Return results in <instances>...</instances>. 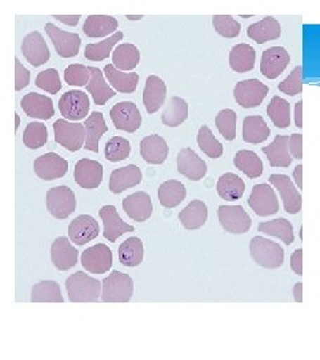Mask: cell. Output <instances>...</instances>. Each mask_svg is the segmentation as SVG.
Listing matches in <instances>:
<instances>
[{"label":"cell","mask_w":320,"mask_h":360,"mask_svg":"<svg viewBox=\"0 0 320 360\" xmlns=\"http://www.w3.org/2000/svg\"><path fill=\"white\" fill-rule=\"evenodd\" d=\"M219 223L222 229L230 233L242 235L251 229L252 220L242 206H220L218 208Z\"/></svg>","instance_id":"9c48e42d"},{"label":"cell","mask_w":320,"mask_h":360,"mask_svg":"<svg viewBox=\"0 0 320 360\" xmlns=\"http://www.w3.org/2000/svg\"><path fill=\"white\" fill-rule=\"evenodd\" d=\"M143 18H144L143 15H126V19H128V20H132V22H135V20H141Z\"/></svg>","instance_id":"be15d7a7"},{"label":"cell","mask_w":320,"mask_h":360,"mask_svg":"<svg viewBox=\"0 0 320 360\" xmlns=\"http://www.w3.org/2000/svg\"><path fill=\"white\" fill-rule=\"evenodd\" d=\"M291 63V56L284 47H269L262 53L260 72L267 79L281 77Z\"/></svg>","instance_id":"5bb4252c"},{"label":"cell","mask_w":320,"mask_h":360,"mask_svg":"<svg viewBox=\"0 0 320 360\" xmlns=\"http://www.w3.org/2000/svg\"><path fill=\"white\" fill-rule=\"evenodd\" d=\"M167 95V86L163 79L156 75H150L146 80V86L143 91V104L146 111L151 115L160 110L165 104Z\"/></svg>","instance_id":"cb8c5ba5"},{"label":"cell","mask_w":320,"mask_h":360,"mask_svg":"<svg viewBox=\"0 0 320 360\" xmlns=\"http://www.w3.org/2000/svg\"><path fill=\"white\" fill-rule=\"evenodd\" d=\"M290 138L287 135H278L267 147H262V153L267 156L271 167L287 168L291 166L293 156L288 148Z\"/></svg>","instance_id":"484cf974"},{"label":"cell","mask_w":320,"mask_h":360,"mask_svg":"<svg viewBox=\"0 0 320 360\" xmlns=\"http://www.w3.org/2000/svg\"><path fill=\"white\" fill-rule=\"evenodd\" d=\"M250 255L256 264L269 270L279 269L284 263V251L281 245L263 236H255L251 239Z\"/></svg>","instance_id":"7a4b0ae2"},{"label":"cell","mask_w":320,"mask_h":360,"mask_svg":"<svg viewBox=\"0 0 320 360\" xmlns=\"http://www.w3.org/2000/svg\"><path fill=\"white\" fill-rule=\"evenodd\" d=\"M198 144H199V148L203 151V154L211 159H219L224 153L223 144L215 138V135L212 134V131L208 126H203L199 129Z\"/></svg>","instance_id":"bcb514c9"},{"label":"cell","mask_w":320,"mask_h":360,"mask_svg":"<svg viewBox=\"0 0 320 360\" xmlns=\"http://www.w3.org/2000/svg\"><path fill=\"white\" fill-rule=\"evenodd\" d=\"M55 142L70 153H77L86 144V127L82 123L68 122L65 119H58L53 123Z\"/></svg>","instance_id":"277c9868"},{"label":"cell","mask_w":320,"mask_h":360,"mask_svg":"<svg viewBox=\"0 0 320 360\" xmlns=\"http://www.w3.org/2000/svg\"><path fill=\"white\" fill-rule=\"evenodd\" d=\"M124 35L123 32L117 31L114 35H111L110 38L104 39L99 43H91L86 46V50H84V56L86 59H89L91 62H103L105 60L110 53L113 51V49L115 47L116 44L123 40Z\"/></svg>","instance_id":"ee69618b"},{"label":"cell","mask_w":320,"mask_h":360,"mask_svg":"<svg viewBox=\"0 0 320 360\" xmlns=\"http://www.w3.org/2000/svg\"><path fill=\"white\" fill-rule=\"evenodd\" d=\"M302 290H303V283L295 284V302H297V303H302V302H303V297H302Z\"/></svg>","instance_id":"6125c7cd"},{"label":"cell","mask_w":320,"mask_h":360,"mask_svg":"<svg viewBox=\"0 0 320 360\" xmlns=\"http://www.w3.org/2000/svg\"><path fill=\"white\" fill-rule=\"evenodd\" d=\"M47 210L55 219H67L77 210V198L67 186H59L47 191Z\"/></svg>","instance_id":"5b68a950"},{"label":"cell","mask_w":320,"mask_h":360,"mask_svg":"<svg viewBox=\"0 0 320 360\" xmlns=\"http://www.w3.org/2000/svg\"><path fill=\"white\" fill-rule=\"evenodd\" d=\"M188 117V103L180 98L172 96L167 103L162 115V122L167 127H178Z\"/></svg>","instance_id":"60d3db41"},{"label":"cell","mask_w":320,"mask_h":360,"mask_svg":"<svg viewBox=\"0 0 320 360\" xmlns=\"http://www.w3.org/2000/svg\"><path fill=\"white\" fill-rule=\"evenodd\" d=\"M291 269L296 275H303V250L297 248L295 250L294 254L291 255Z\"/></svg>","instance_id":"6f0895ef"},{"label":"cell","mask_w":320,"mask_h":360,"mask_svg":"<svg viewBox=\"0 0 320 360\" xmlns=\"http://www.w3.org/2000/svg\"><path fill=\"white\" fill-rule=\"evenodd\" d=\"M236 122H238V115L231 108L222 110L215 117L217 129L220 132V135L229 142L235 141L236 138Z\"/></svg>","instance_id":"c3c4849f"},{"label":"cell","mask_w":320,"mask_h":360,"mask_svg":"<svg viewBox=\"0 0 320 360\" xmlns=\"http://www.w3.org/2000/svg\"><path fill=\"white\" fill-rule=\"evenodd\" d=\"M144 259V245L139 238L131 236L119 245V262L124 267H138Z\"/></svg>","instance_id":"f35d334b"},{"label":"cell","mask_w":320,"mask_h":360,"mask_svg":"<svg viewBox=\"0 0 320 360\" xmlns=\"http://www.w3.org/2000/svg\"><path fill=\"white\" fill-rule=\"evenodd\" d=\"M117 27L119 22L114 16L90 15L83 25V32L89 38H110L108 35L116 34Z\"/></svg>","instance_id":"4316f807"},{"label":"cell","mask_w":320,"mask_h":360,"mask_svg":"<svg viewBox=\"0 0 320 360\" xmlns=\"http://www.w3.org/2000/svg\"><path fill=\"white\" fill-rule=\"evenodd\" d=\"M279 91L290 96H295L303 92V67L296 65L293 72L286 77L278 86Z\"/></svg>","instance_id":"db71d44e"},{"label":"cell","mask_w":320,"mask_h":360,"mask_svg":"<svg viewBox=\"0 0 320 360\" xmlns=\"http://www.w3.org/2000/svg\"><path fill=\"white\" fill-rule=\"evenodd\" d=\"M248 206L257 217H271L279 211V200L269 184L260 183L254 186L248 198Z\"/></svg>","instance_id":"ba28073f"},{"label":"cell","mask_w":320,"mask_h":360,"mask_svg":"<svg viewBox=\"0 0 320 360\" xmlns=\"http://www.w3.org/2000/svg\"><path fill=\"white\" fill-rule=\"evenodd\" d=\"M256 62L255 49L247 43L233 46L230 51V67L238 74L250 72L254 70Z\"/></svg>","instance_id":"1f68e13d"},{"label":"cell","mask_w":320,"mask_h":360,"mask_svg":"<svg viewBox=\"0 0 320 360\" xmlns=\"http://www.w3.org/2000/svg\"><path fill=\"white\" fill-rule=\"evenodd\" d=\"M293 178H294L295 183L297 184L299 190H302L303 188V166L302 165L295 167L294 172H293Z\"/></svg>","instance_id":"94428289"},{"label":"cell","mask_w":320,"mask_h":360,"mask_svg":"<svg viewBox=\"0 0 320 360\" xmlns=\"http://www.w3.org/2000/svg\"><path fill=\"white\" fill-rule=\"evenodd\" d=\"M90 68L83 65H70L64 70V82L74 87H87L90 83Z\"/></svg>","instance_id":"816d5d0a"},{"label":"cell","mask_w":320,"mask_h":360,"mask_svg":"<svg viewBox=\"0 0 320 360\" xmlns=\"http://www.w3.org/2000/svg\"><path fill=\"white\" fill-rule=\"evenodd\" d=\"M79 251L75 245H71L70 239L59 236L51 245V260L53 266L59 271H67L77 266Z\"/></svg>","instance_id":"44dd1931"},{"label":"cell","mask_w":320,"mask_h":360,"mask_svg":"<svg viewBox=\"0 0 320 360\" xmlns=\"http://www.w3.org/2000/svg\"><path fill=\"white\" fill-rule=\"evenodd\" d=\"M110 116H111V120H113L116 129L132 134L141 129V111L134 102L116 103L111 108Z\"/></svg>","instance_id":"30bf717a"},{"label":"cell","mask_w":320,"mask_h":360,"mask_svg":"<svg viewBox=\"0 0 320 360\" xmlns=\"http://www.w3.org/2000/svg\"><path fill=\"white\" fill-rule=\"evenodd\" d=\"M49 141V129L40 123L32 122L27 126L23 132V144L30 150H38Z\"/></svg>","instance_id":"7dc6e473"},{"label":"cell","mask_w":320,"mask_h":360,"mask_svg":"<svg viewBox=\"0 0 320 360\" xmlns=\"http://www.w3.org/2000/svg\"><path fill=\"white\" fill-rule=\"evenodd\" d=\"M129 154H131V144L127 139L122 136H114L105 143L104 155H105V159L111 163L126 160Z\"/></svg>","instance_id":"681fc988"},{"label":"cell","mask_w":320,"mask_h":360,"mask_svg":"<svg viewBox=\"0 0 320 360\" xmlns=\"http://www.w3.org/2000/svg\"><path fill=\"white\" fill-rule=\"evenodd\" d=\"M68 299L72 303H95L102 299V283L83 271H77L65 281Z\"/></svg>","instance_id":"6da1fadb"},{"label":"cell","mask_w":320,"mask_h":360,"mask_svg":"<svg viewBox=\"0 0 320 360\" xmlns=\"http://www.w3.org/2000/svg\"><path fill=\"white\" fill-rule=\"evenodd\" d=\"M53 19L67 26L75 27L80 20V15H53Z\"/></svg>","instance_id":"680465c9"},{"label":"cell","mask_w":320,"mask_h":360,"mask_svg":"<svg viewBox=\"0 0 320 360\" xmlns=\"http://www.w3.org/2000/svg\"><path fill=\"white\" fill-rule=\"evenodd\" d=\"M22 53L32 67H40L50 60V49L39 31H32L22 41Z\"/></svg>","instance_id":"9a60e30c"},{"label":"cell","mask_w":320,"mask_h":360,"mask_svg":"<svg viewBox=\"0 0 320 360\" xmlns=\"http://www.w3.org/2000/svg\"><path fill=\"white\" fill-rule=\"evenodd\" d=\"M141 183V168L135 165H128L124 167L116 168L110 176V191L113 193H122L128 188H132Z\"/></svg>","instance_id":"d4e9b609"},{"label":"cell","mask_w":320,"mask_h":360,"mask_svg":"<svg viewBox=\"0 0 320 360\" xmlns=\"http://www.w3.org/2000/svg\"><path fill=\"white\" fill-rule=\"evenodd\" d=\"M47 35L51 39L55 51L62 58H74L79 53L82 40L77 34L67 32L55 26L53 23H47L44 27Z\"/></svg>","instance_id":"4fadbf2b"},{"label":"cell","mask_w":320,"mask_h":360,"mask_svg":"<svg viewBox=\"0 0 320 360\" xmlns=\"http://www.w3.org/2000/svg\"><path fill=\"white\" fill-rule=\"evenodd\" d=\"M186 186L179 180H167L158 188V199L160 205L166 208H175L186 199Z\"/></svg>","instance_id":"e575fe53"},{"label":"cell","mask_w":320,"mask_h":360,"mask_svg":"<svg viewBox=\"0 0 320 360\" xmlns=\"http://www.w3.org/2000/svg\"><path fill=\"white\" fill-rule=\"evenodd\" d=\"M141 62V51L132 43H122L113 52V65L119 71H132Z\"/></svg>","instance_id":"74e56055"},{"label":"cell","mask_w":320,"mask_h":360,"mask_svg":"<svg viewBox=\"0 0 320 360\" xmlns=\"http://www.w3.org/2000/svg\"><path fill=\"white\" fill-rule=\"evenodd\" d=\"M288 148H290V154L293 156V159H297V160L303 159V135L293 134L290 136Z\"/></svg>","instance_id":"9f6ffc18"},{"label":"cell","mask_w":320,"mask_h":360,"mask_svg":"<svg viewBox=\"0 0 320 360\" xmlns=\"http://www.w3.org/2000/svg\"><path fill=\"white\" fill-rule=\"evenodd\" d=\"M233 165L250 179H256L263 174V162L254 151H239L233 158Z\"/></svg>","instance_id":"b9f144b4"},{"label":"cell","mask_w":320,"mask_h":360,"mask_svg":"<svg viewBox=\"0 0 320 360\" xmlns=\"http://www.w3.org/2000/svg\"><path fill=\"white\" fill-rule=\"evenodd\" d=\"M32 303H63L60 285L55 281H43L32 287Z\"/></svg>","instance_id":"7bdbcfd3"},{"label":"cell","mask_w":320,"mask_h":360,"mask_svg":"<svg viewBox=\"0 0 320 360\" xmlns=\"http://www.w3.org/2000/svg\"><path fill=\"white\" fill-rule=\"evenodd\" d=\"M269 184H272L282 198L284 211L290 215H295L302 210V195L296 190V187L287 175L274 174L269 176Z\"/></svg>","instance_id":"2e32d148"},{"label":"cell","mask_w":320,"mask_h":360,"mask_svg":"<svg viewBox=\"0 0 320 360\" xmlns=\"http://www.w3.org/2000/svg\"><path fill=\"white\" fill-rule=\"evenodd\" d=\"M269 129L263 116H245L243 120V141L251 144L266 142L269 138Z\"/></svg>","instance_id":"8d00e7d4"},{"label":"cell","mask_w":320,"mask_h":360,"mask_svg":"<svg viewBox=\"0 0 320 360\" xmlns=\"http://www.w3.org/2000/svg\"><path fill=\"white\" fill-rule=\"evenodd\" d=\"M134 294L131 276L113 271L102 282V300L104 303H128Z\"/></svg>","instance_id":"3957f363"},{"label":"cell","mask_w":320,"mask_h":360,"mask_svg":"<svg viewBox=\"0 0 320 360\" xmlns=\"http://www.w3.org/2000/svg\"><path fill=\"white\" fill-rule=\"evenodd\" d=\"M35 84L39 89H41L49 94H53V95L62 90L60 77L55 68H49V70L39 72L38 77L35 79Z\"/></svg>","instance_id":"f5cc1de1"},{"label":"cell","mask_w":320,"mask_h":360,"mask_svg":"<svg viewBox=\"0 0 320 360\" xmlns=\"http://www.w3.org/2000/svg\"><path fill=\"white\" fill-rule=\"evenodd\" d=\"M208 219V207L203 200H192L191 203L179 212V220L186 230H199Z\"/></svg>","instance_id":"f546056e"},{"label":"cell","mask_w":320,"mask_h":360,"mask_svg":"<svg viewBox=\"0 0 320 360\" xmlns=\"http://www.w3.org/2000/svg\"><path fill=\"white\" fill-rule=\"evenodd\" d=\"M267 115L278 129H287L291 124V107L281 96H274L267 105Z\"/></svg>","instance_id":"f6af8a7d"},{"label":"cell","mask_w":320,"mask_h":360,"mask_svg":"<svg viewBox=\"0 0 320 360\" xmlns=\"http://www.w3.org/2000/svg\"><path fill=\"white\" fill-rule=\"evenodd\" d=\"M20 105L25 114L34 119L49 120L55 115V108H53L51 98L41 94H37V92L26 94L22 98Z\"/></svg>","instance_id":"603a6c76"},{"label":"cell","mask_w":320,"mask_h":360,"mask_svg":"<svg viewBox=\"0 0 320 360\" xmlns=\"http://www.w3.org/2000/svg\"><path fill=\"white\" fill-rule=\"evenodd\" d=\"M86 127V144L84 148L91 153H99V142L103 135L108 131V126L104 120V116L99 111H94L84 122Z\"/></svg>","instance_id":"f1b7e54d"},{"label":"cell","mask_w":320,"mask_h":360,"mask_svg":"<svg viewBox=\"0 0 320 360\" xmlns=\"http://www.w3.org/2000/svg\"><path fill=\"white\" fill-rule=\"evenodd\" d=\"M212 25L220 37L227 39L238 38L241 34V23L230 15H214Z\"/></svg>","instance_id":"f907efd6"},{"label":"cell","mask_w":320,"mask_h":360,"mask_svg":"<svg viewBox=\"0 0 320 360\" xmlns=\"http://www.w3.org/2000/svg\"><path fill=\"white\" fill-rule=\"evenodd\" d=\"M177 163L179 174L192 181H199L207 175V163L190 147L180 150Z\"/></svg>","instance_id":"ffe728a7"},{"label":"cell","mask_w":320,"mask_h":360,"mask_svg":"<svg viewBox=\"0 0 320 360\" xmlns=\"http://www.w3.org/2000/svg\"><path fill=\"white\" fill-rule=\"evenodd\" d=\"M123 210L128 218L143 223L153 215V200L151 196L144 191L131 193L123 199Z\"/></svg>","instance_id":"7402d4cb"},{"label":"cell","mask_w":320,"mask_h":360,"mask_svg":"<svg viewBox=\"0 0 320 360\" xmlns=\"http://www.w3.org/2000/svg\"><path fill=\"white\" fill-rule=\"evenodd\" d=\"M99 223L91 215H79L68 226V238L72 243L84 245L99 236Z\"/></svg>","instance_id":"e0dca14e"},{"label":"cell","mask_w":320,"mask_h":360,"mask_svg":"<svg viewBox=\"0 0 320 360\" xmlns=\"http://www.w3.org/2000/svg\"><path fill=\"white\" fill-rule=\"evenodd\" d=\"M99 217L102 219L103 224H104L103 235L111 243L116 242L124 233L135 231V229L132 226H129L123 219L120 218L115 206H111V205L103 206L99 211Z\"/></svg>","instance_id":"ac0fdd59"},{"label":"cell","mask_w":320,"mask_h":360,"mask_svg":"<svg viewBox=\"0 0 320 360\" xmlns=\"http://www.w3.org/2000/svg\"><path fill=\"white\" fill-rule=\"evenodd\" d=\"M74 179L82 188H98L102 184L103 166L92 159H80L75 165Z\"/></svg>","instance_id":"d6986e66"},{"label":"cell","mask_w":320,"mask_h":360,"mask_svg":"<svg viewBox=\"0 0 320 360\" xmlns=\"http://www.w3.org/2000/svg\"><path fill=\"white\" fill-rule=\"evenodd\" d=\"M245 191L243 179L232 172H226L219 178L217 183V193L227 202L239 200Z\"/></svg>","instance_id":"d590c367"},{"label":"cell","mask_w":320,"mask_h":360,"mask_svg":"<svg viewBox=\"0 0 320 360\" xmlns=\"http://www.w3.org/2000/svg\"><path fill=\"white\" fill-rule=\"evenodd\" d=\"M257 230L272 238H278L287 245H293L295 240L294 227L287 219H274L259 224Z\"/></svg>","instance_id":"ab89813d"},{"label":"cell","mask_w":320,"mask_h":360,"mask_svg":"<svg viewBox=\"0 0 320 360\" xmlns=\"http://www.w3.org/2000/svg\"><path fill=\"white\" fill-rule=\"evenodd\" d=\"M90 68V83L87 84V91L92 95V99L96 105H103L107 101L115 96V90L110 87V84L104 79V72L98 67H89Z\"/></svg>","instance_id":"836d02e7"},{"label":"cell","mask_w":320,"mask_h":360,"mask_svg":"<svg viewBox=\"0 0 320 360\" xmlns=\"http://www.w3.org/2000/svg\"><path fill=\"white\" fill-rule=\"evenodd\" d=\"M30 80H31V72L20 63L18 58H15V90H25L30 84Z\"/></svg>","instance_id":"11a10c76"},{"label":"cell","mask_w":320,"mask_h":360,"mask_svg":"<svg viewBox=\"0 0 320 360\" xmlns=\"http://www.w3.org/2000/svg\"><path fill=\"white\" fill-rule=\"evenodd\" d=\"M168 144H167L165 138L159 135H150L141 139V158L148 163V165H162L166 162L168 158Z\"/></svg>","instance_id":"83f0119b"},{"label":"cell","mask_w":320,"mask_h":360,"mask_svg":"<svg viewBox=\"0 0 320 360\" xmlns=\"http://www.w3.org/2000/svg\"><path fill=\"white\" fill-rule=\"evenodd\" d=\"M83 269L91 274H105L113 267V251L105 245H92L80 257Z\"/></svg>","instance_id":"8fae6325"},{"label":"cell","mask_w":320,"mask_h":360,"mask_svg":"<svg viewBox=\"0 0 320 360\" xmlns=\"http://www.w3.org/2000/svg\"><path fill=\"white\" fill-rule=\"evenodd\" d=\"M90 98L82 91H68L59 99V110L65 120L77 123L86 120L90 112Z\"/></svg>","instance_id":"52a82bcc"},{"label":"cell","mask_w":320,"mask_h":360,"mask_svg":"<svg viewBox=\"0 0 320 360\" xmlns=\"http://www.w3.org/2000/svg\"><path fill=\"white\" fill-rule=\"evenodd\" d=\"M20 127V116L15 114V131H18Z\"/></svg>","instance_id":"e7e4bbea"},{"label":"cell","mask_w":320,"mask_h":360,"mask_svg":"<svg viewBox=\"0 0 320 360\" xmlns=\"http://www.w3.org/2000/svg\"><path fill=\"white\" fill-rule=\"evenodd\" d=\"M295 126L297 129H303V101L295 104Z\"/></svg>","instance_id":"91938a15"},{"label":"cell","mask_w":320,"mask_h":360,"mask_svg":"<svg viewBox=\"0 0 320 360\" xmlns=\"http://www.w3.org/2000/svg\"><path fill=\"white\" fill-rule=\"evenodd\" d=\"M269 86L262 83L257 79H247L239 82L233 89V96L236 103L243 108H255L263 103L267 94Z\"/></svg>","instance_id":"8992f818"},{"label":"cell","mask_w":320,"mask_h":360,"mask_svg":"<svg viewBox=\"0 0 320 360\" xmlns=\"http://www.w3.org/2000/svg\"><path fill=\"white\" fill-rule=\"evenodd\" d=\"M281 23L272 16H267L247 28L248 38L255 40L257 44H264L271 40H276L281 37Z\"/></svg>","instance_id":"4dcf8cb0"},{"label":"cell","mask_w":320,"mask_h":360,"mask_svg":"<svg viewBox=\"0 0 320 360\" xmlns=\"http://www.w3.org/2000/svg\"><path fill=\"white\" fill-rule=\"evenodd\" d=\"M34 171L39 179L46 181L60 179L68 172V162L60 155L49 153L35 159Z\"/></svg>","instance_id":"7c38bea8"},{"label":"cell","mask_w":320,"mask_h":360,"mask_svg":"<svg viewBox=\"0 0 320 360\" xmlns=\"http://www.w3.org/2000/svg\"><path fill=\"white\" fill-rule=\"evenodd\" d=\"M104 77L114 90L122 94L135 92L139 83V75L136 72H122L114 65L104 67Z\"/></svg>","instance_id":"d6a6232c"}]
</instances>
